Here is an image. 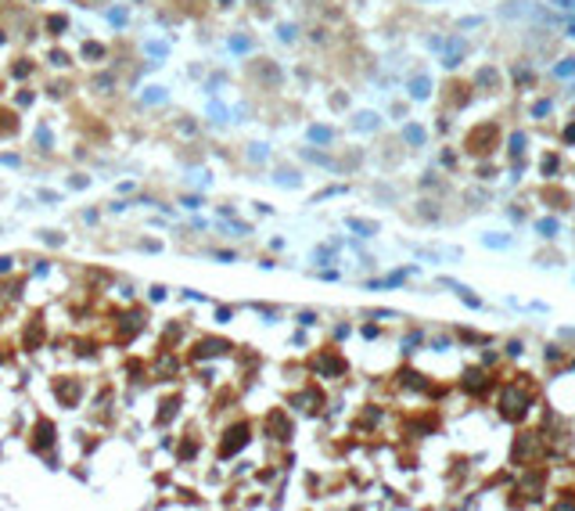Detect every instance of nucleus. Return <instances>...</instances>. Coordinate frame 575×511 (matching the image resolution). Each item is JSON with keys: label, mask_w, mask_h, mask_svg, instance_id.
Wrapping results in <instances>:
<instances>
[{"label": "nucleus", "mask_w": 575, "mask_h": 511, "mask_svg": "<svg viewBox=\"0 0 575 511\" xmlns=\"http://www.w3.org/2000/svg\"><path fill=\"white\" fill-rule=\"evenodd\" d=\"M226 435H230V439H223V443H219V454H223V457H226V454H234V450L252 435V428H248V425H237V428H230Z\"/></svg>", "instance_id": "obj_1"}, {"label": "nucleus", "mask_w": 575, "mask_h": 511, "mask_svg": "<svg viewBox=\"0 0 575 511\" xmlns=\"http://www.w3.org/2000/svg\"><path fill=\"white\" fill-rule=\"evenodd\" d=\"M525 403H528V396L525 393H518V389H507V396H503V411L514 418V414H521L525 411Z\"/></svg>", "instance_id": "obj_2"}, {"label": "nucleus", "mask_w": 575, "mask_h": 511, "mask_svg": "<svg viewBox=\"0 0 575 511\" xmlns=\"http://www.w3.org/2000/svg\"><path fill=\"white\" fill-rule=\"evenodd\" d=\"M428 94V80H414V97H425Z\"/></svg>", "instance_id": "obj_3"}, {"label": "nucleus", "mask_w": 575, "mask_h": 511, "mask_svg": "<svg viewBox=\"0 0 575 511\" xmlns=\"http://www.w3.org/2000/svg\"><path fill=\"white\" fill-rule=\"evenodd\" d=\"M406 137H410V141H421V137H425V133H421L417 126H406Z\"/></svg>", "instance_id": "obj_4"}, {"label": "nucleus", "mask_w": 575, "mask_h": 511, "mask_svg": "<svg viewBox=\"0 0 575 511\" xmlns=\"http://www.w3.org/2000/svg\"><path fill=\"white\" fill-rule=\"evenodd\" d=\"M554 4H557V7H565V11H572V7H575V0H554Z\"/></svg>", "instance_id": "obj_5"}]
</instances>
